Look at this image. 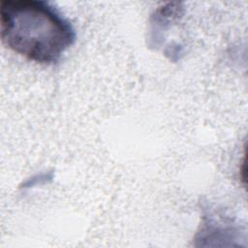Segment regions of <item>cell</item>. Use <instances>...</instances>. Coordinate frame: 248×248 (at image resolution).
I'll return each instance as SVG.
<instances>
[{
	"mask_svg": "<svg viewBox=\"0 0 248 248\" xmlns=\"http://www.w3.org/2000/svg\"><path fill=\"white\" fill-rule=\"evenodd\" d=\"M0 26L9 48L42 64L57 62L75 40L70 23L44 1H1Z\"/></svg>",
	"mask_w": 248,
	"mask_h": 248,
	"instance_id": "1",
	"label": "cell"
}]
</instances>
